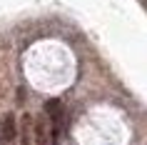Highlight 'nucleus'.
I'll list each match as a JSON object with an SVG mask.
<instances>
[{"mask_svg":"<svg viewBox=\"0 0 147 145\" xmlns=\"http://www.w3.org/2000/svg\"><path fill=\"white\" fill-rule=\"evenodd\" d=\"M45 113L50 115V128H53V135L57 138L60 135V130H62V103L60 100H47L45 103Z\"/></svg>","mask_w":147,"mask_h":145,"instance_id":"1","label":"nucleus"},{"mask_svg":"<svg viewBox=\"0 0 147 145\" xmlns=\"http://www.w3.org/2000/svg\"><path fill=\"white\" fill-rule=\"evenodd\" d=\"M18 135V130H15V118L13 115H3V128H0V138H3V143H13Z\"/></svg>","mask_w":147,"mask_h":145,"instance_id":"2","label":"nucleus"},{"mask_svg":"<svg viewBox=\"0 0 147 145\" xmlns=\"http://www.w3.org/2000/svg\"><path fill=\"white\" fill-rule=\"evenodd\" d=\"M47 123L45 118H38L35 120V145H50V140H47Z\"/></svg>","mask_w":147,"mask_h":145,"instance_id":"3","label":"nucleus"}]
</instances>
